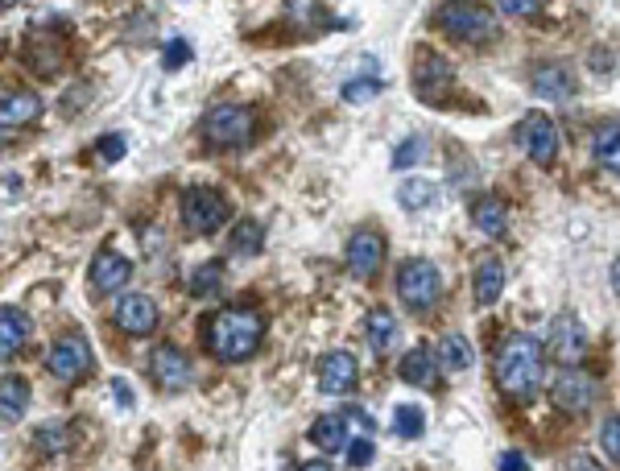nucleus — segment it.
<instances>
[{"label": "nucleus", "instance_id": "nucleus-1", "mask_svg": "<svg viewBox=\"0 0 620 471\" xmlns=\"http://www.w3.org/2000/svg\"><path fill=\"white\" fill-rule=\"evenodd\" d=\"M542 372H546V351L534 335H509L496 348V385L509 397H534L542 389Z\"/></svg>", "mask_w": 620, "mask_h": 471}, {"label": "nucleus", "instance_id": "nucleus-2", "mask_svg": "<svg viewBox=\"0 0 620 471\" xmlns=\"http://www.w3.org/2000/svg\"><path fill=\"white\" fill-rule=\"evenodd\" d=\"M261 339H265V319L248 307H227L207 323V348H211V356L227 360V364L248 360L252 351L261 348Z\"/></svg>", "mask_w": 620, "mask_h": 471}, {"label": "nucleus", "instance_id": "nucleus-3", "mask_svg": "<svg viewBox=\"0 0 620 471\" xmlns=\"http://www.w3.org/2000/svg\"><path fill=\"white\" fill-rule=\"evenodd\" d=\"M434 25L447 29L459 41H488L496 38V17L480 0H443V9L434 13Z\"/></svg>", "mask_w": 620, "mask_h": 471}, {"label": "nucleus", "instance_id": "nucleus-4", "mask_svg": "<svg viewBox=\"0 0 620 471\" xmlns=\"http://www.w3.org/2000/svg\"><path fill=\"white\" fill-rule=\"evenodd\" d=\"M257 133V116L248 112L245 103H215L203 116V137L211 145H224V149H236V145H248Z\"/></svg>", "mask_w": 620, "mask_h": 471}, {"label": "nucleus", "instance_id": "nucleus-5", "mask_svg": "<svg viewBox=\"0 0 620 471\" xmlns=\"http://www.w3.org/2000/svg\"><path fill=\"white\" fill-rule=\"evenodd\" d=\"M227 215H232V203H227L220 190H211V186H190L183 195V224L195 236L220 232L227 224Z\"/></svg>", "mask_w": 620, "mask_h": 471}, {"label": "nucleus", "instance_id": "nucleus-6", "mask_svg": "<svg viewBox=\"0 0 620 471\" xmlns=\"http://www.w3.org/2000/svg\"><path fill=\"white\" fill-rule=\"evenodd\" d=\"M443 294V277L431 261H406L397 269V298L410 310H431Z\"/></svg>", "mask_w": 620, "mask_h": 471}, {"label": "nucleus", "instance_id": "nucleus-7", "mask_svg": "<svg viewBox=\"0 0 620 471\" xmlns=\"http://www.w3.org/2000/svg\"><path fill=\"white\" fill-rule=\"evenodd\" d=\"M517 145L530 153L534 165H550L558 158V128L555 121H546L542 112H530L525 121L517 124Z\"/></svg>", "mask_w": 620, "mask_h": 471}, {"label": "nucleus", "instance_id": "nucleus-8", "mask_svg": "<svg viewBox=\"0 0 620 471\" xmlns=\"http://www.w3.org/2000/svg\"><path fill=\"white\" fill-rule=\"evenodd\" d=\"M46 369L54 372L59 381H79L91 372V344L83 335H62L59 344L46 356Z\"/></svg>", "mask_w": 620, "mask_h": 471}, {"label": "nucleus", "instance_id": "nucleus-9", "mask_svg": "<svg viewBox=\"0 0 620 471\" xmlns=\"http://www.w3.org/2000/svg\"><path fill=\"white\" fill-rule=\"evenodd\" d=\"M555 401L567 413H587L596 401V376L583 369H562L555 381Z\"/></svg>", "mask_w": 620, "mask_h": 471}, {"label": "nucleus", "instance_id": "nucleus-10", "mask_svg": "<svg viewBox=\"0 0 620 471\" xmlns=\"http://www.w3.org/2000/svg\"><path fill=\"white\" fill-rule=\"evenodd\" d=\"M451 62L438 59V54H418L413 62V91L422 96L426 103H434L447 87H451Z\"/></svg>", "mask_w": 620, "mask_h": 471}, {"label": "nucleus", "instance_id": "nucleus-11", "mask_svg": "<svg viewBox=\"0 0 620 471\" xmlns=\"http://www.w3.org/2000/svg\"><path fill=\"white\" fill-rule=\"evenodd\" d=\"M385 261V236L372 232V227H360L348 240V269L356 277H372Z\"/></svg>", "mask_w": 620, "mask_h": 471}, {"label": "nucleus", "instance_id": "nucleus-12", "mask_svg": "<svg viewBox=\"0 0 620 471\" xmlns=\"http://www.w3.org/2000/svg\"><path fill=\"white\" fill-rule=\"evenodd\" d=\"M116 327L124 335H149L158 327V302L149 294H124L116 302Z\"/></svg>", "mask_w": 620, "mask_h": 471}, {"label": "nucleus", "instance_id": "nucleus-13", "mask_svg": "<svg viewBox=\"0 0 620 471\" xmlns=\"http://www.w3.org/2000/svg\"><path fill=\"white\" fill-rule=\"evenodd\" d=\"M149 376H153L165 393H178L190 385V360H186L178 348H153V356H149Z\"/></svg>", "mask_w": 620, "mask_h": 471}, {"label": "nucleus", "instance_id": "nucleus-14", "mask_svg": "<svg viewBox=\"0 0 620 471\" xmlns=\"http://www.w3.org/2000/svg\"><path fill=\"white\" fill-rule=\"evenodd\" d=\"M356 356L351 351H327L319 360V389L323 393H351L356 389Z\"/></svg>", "mask_w": 620, "mask_h": 471}, {"label": "nucleus", "instance_id": "nucleus-15", "mask_svg": "<svg viewBox=\"0 0 620 471\" xmlns=\"http://www.w3.org/2000/svg\"><path fill=\"white\" fill-rule=\"evenodd\" d=\"M351 438H356V434H351V413H327V418H319V422L310 426V443L327 455L348 451Z\"/></svg>", "mask_w": 620, "mask_h": 471}, {"label": "nucleus", "instance_id": "nucleus-16", "mask_svg": "<svg viewBox=\"0 0 620 471\" xmlns=\"http://www.w3.org/2000/svg\"><path fill=\"white\" fill-rule=\"evenodd\" d=\"M128 277H133V265L124 261L121 252H100L91 261V289L96 294H116V289L128 286Z\"/></svg>", "mask_w": 620, "mask_h": 471}, {"label": "nucleus", "instance_id": "nucleus-17", "mask_svg": "<svg viewBox=\"0 0 620 471\" xmlns=\"http://www.w3.org/2000/svg\"><path fill=\"white\" fill-rule=\"evenodd\" d=\"M530 87H534V96H542V100H571L575 96V75H571V66L550 62V66H537Z\"/></svg>", "mask_w": 620, "mask_h": 471}, {"label": "nucleus", "instance_id": "nucleus-18", "mask_svg": "<svg viewBox=\"0 0 620 471\" xmlns=\"http://www.w3.org/2000/svg\"><path fill=\"white\" fill-rule=\"evenodd\" d=\"M550 348L562 356V360H579L583 348H587V335H583V323L575 314H558L550 323Z\"/></svg>", "mask_w": 620, "mask_h": 471}, {"label": "nucleus", "instance_id": "nucleus-19", "mask_svg": "<svg viewBox=\"0 0 620 471\" xmlns=\"http://www.w3.org/2000/svg\"><path fill=\"white\" fill-rule=\"evenodd\" d=\"M25 344H29V314L17 310L13 302L0 307V351H4V360H13Z\"/></svg>", "mask_w": 620, "mask_h": 471}, {"label": "nucleus", "instance_id": "nucleus-20", "mask_svg": "<svg viewBox=\"0 0 620 471\" xmlns=\"http://www.w3.org/2000/svg\"><path fill=\"white\" fill-rule=\"evenodd\" d=\"M500 289H505V265H500L496 257H484V261L475 265V277H472L475 307H493L496 298H500Z\"/></svg>", "mask_w": 620, "mask_h": 471}, {"label": "nucleus", "instance_id": "nucleus-21", "mask_svg": "<svg viewBox=\"0 0 620 471\" xmlns=\"http://www.w3.org/2000/svg\"><path fill=\"white\" fill-rule=\"evenodd\" d=\"M401 381L413 385V389H434V385H438V364H434L431 348L406 351V360H401Z\"/></svg>", "mask_w": 620, "mask_h": 471}, {"label": "nucleus", "instance_id": "nucleus-22", "mask_svg": "<svg viewBox=\"0 0 620 471\" xmlns=\"http://www.w3.org/2000/svg\"><path fill=\"white\" fill-rule=\"evenodd\" d=\"M472 220L475 227L484 232V236H493V240H505L509 236V211H505V203L500 199H475L472 203Z\"/></svg>", "mask_w": 620, "mask_h": 471}, {"label": "nucleus", "instance_id": "nucleus-23", "mask_svg": "<svg viewBox=\"0 0 620 471\" xmlns=\"http://www.w3.org/2000/svg\"><path fill=\"white\" fill-rule=\"evenodd\" d=\"M41 116V103L34 91H4V108H0V121H4V128L13 133V128H21V124L38 121Z\"/></svg>", "mask_w": 620, "mask_h": 471}, {"label": "nucleus", "instance_id": "nucleus-24", "mask_svg": "<svg viewBox=\"0 0 620 471\" xmlns=\"http://www.w3.org/2000/svg\"><path fill=\"white\" fill-rule=\"evenodd\" d=\"M592 153H596V162L604 170L620 174V121H604L592 133Z\"/></svg>", "mask_w": 620, "mask_h": 471}, {"label": "nucleus", "instance_id": "nucleus-25", "mask_svg": "<svg viewBox=\"0 0 620 471\" xmlns=\"http://www.w3.org/2000/svg\"><path fill=\"white\" fill-rule=\"evenodd\" d=\"M364 335H369V348L376 351V356H385V351H393V344H397V319L381 307L369 310V319H364Z\"/></svg>", "mask_w": 620, "mask_h": 471}, {"label": "nucleus", "instance_id": "nucleus-26", "mask_svg": "<svg viewBox=\"0 0 620 471\" xmlns=\"http://www.w3.org/2000/svg\"><path fill=\"white\" fill-rule=\"evenodd\" d=\"M25 66L41 75V79H50V75H59L62 71V50L59 46H50L46 38H34L25 46Z\"/></svg>", "mask_w": 620, "mask_h": 471}, {"label": "nucleus", "instance_id": "nucleus-27", "mask_svg": "<svg viewBox=\"0 0 620 471\" xmlns=\"http://www.w3.org/2000/svg\"><path fill=\"white\" fill-rule=\"evenodd\" d=\"M438 356H443V369H451V372H468L475 364V351L463 335H443Z\"/></svg>", "mask_w": 620, "mask_h": 471}, {"label": "nucleus", "instance_id": "nucleus-28", "mask_svg": "<svg viewBox=\"0 0 620 471\" xmlns=\"http://www.w3.org/2000/svg\"><path fill=\"white\" fill-rule=\"evenodd\" d=\"M434 195H438V186L426 183V178H406V183L397 186V203L406 207V211H422V207H431Z\"/></svg>", "mask_w": 620, "mask_h": 471}, {"label": "nucleus", "instance_id": "nucleus-29", "mask_svg": "<svg viewBox=\"0 0 620 471\" xmlns=\"http://www.w3.org/2000/svg\"><path fill=\"white\" fill-rule=\"evenodd\" d=\"M0 397H4V422H17L25 406H29V385L21 376H4L0 381Z\"/></svg>", "mask_w": 620, "mask_h": 471}, {"label": "nucleus", "instance_id": "nucleus-30", "mask_svg": "<svg viewBox=\"0 0 620 471\" xmlns=\"http://www.w3.org/2000/svg\"><path fill=\"white\" fill-rule=\"evenodd\" d=\"M422 431H426V413L418 410V406H397V410H393V434L418 438Z\"/></svg>", "mask_w": 620, "mask_h": 471}, {"label": "nucleus", "instance_id": "nucleus-31", "mask_svg": "<svg viewBox=\"0 0 620 471\" xmlns=\"http://www.w3.org/2000/svg\"><path fill=\"white\" fill-rule=\"evenodd\" d=\"M220 282H224V265H220V261H207V265H199L190 273V294L203 298L211 289H220Z\"/></svg>", "mask_w": 620, "mask_h": 471}, {"label": "nucleus", "instance_id": "nucleus-32", "mask_svg": "<svg viewBox=\"0 0 620 471\" xmlns=\"http://www.w3.org/2000/svg\"><path fill=\"white\" fill-rule=\"evenodd\" d=\"M381 87H385V83H381V75H372V71H364L360 79H348V83H344V100H348V103L372 100V96H376Z\"/></svg>", "mask_w": 620, "mask_h": 471}, {"label": "nucleus", "instance_id": "nucleus-33", "mask_svg": "<svg viewBox=\"0 0 620 471\" xmlns=\"http://www.w3.org/2000/svg\"><path fill=\"white\" fill-rule=\"evenodd\" d=\"M426 158V141L422 137H410V141L397 145V153H393V170H410V165H418Z\"/></svg>", "mask_w": 620, "mask_h": 471}, {"label": "nucleus", "instance_id": "nucleus-34", "mask_svg": "<svg viewBox=\"0 0 620 471\" xmlns=\"http://www.w3.org/2000/svg\"><path fill=\"white\" fill-rule=\"evenodd\" d=\"M232 248L236 252H261V224L245 220V224L236 227V236H232Z\"/></svg>", "mask_w": 620, "mask_h": 471}, {"label": "nucleus", "instance_id": "nucleus-35", "mask_svg": "<svg viewBox=\"0 0 620 471\" xmlns=\"http://www.w3.org/2000/svg\"><path fill=\"white\" fill-rule=\"evenodd\" d=\"M599 447H604V455H608L612 463H620V413H612V418L604 422V431H599Z\"/></svg>", "mask_w": 620, "mask_h": 471}, {"label": "nucleus", "instance_id": "nucleus-36", "mask_svg": "<svg viewBox=\"0 0 620 471\" xmlns=\"http://www.w3.org/2000/svg\"><path fill=\"white\" fill-rule=\"evenodd\" d=\"M372 463V438L369 434H356L348 443V468H369Z\"/></svg>", "mask_w": 620, "mask_h": 471}, {"label": "nucleus", "instance_id": "nucleus-37", "mask_svg": "<svg viewBox=\"0 0 620 471\" xmlns=\"http://www.w3.org/2000/svg\"><path fill=\"white\" fill-rule=\"evenodd\" d=\"M165 71H178V66H186L190 62V46H186L183 38H170L165 41Z\"/></svg>", "mask_w": 620, "mask_h": 471}, {"label": "nucleus", "instance_id": "nucleus-38", "mask_svg": "<svg viewBox=\"0 0 620 471\" xmlns=\"http://www.w3.org/2000/svg\"><path fill=\"white\" fill-rule=\"evenodd\" d=\"M509 17H534L537 9H542V0H496Z\"/></svg>", "mask_w": 620, "mask_h": 471}, {"label": "nucleus", "instance_id": "nucleus-39", "mask_svg": "<svg viewBox=\"0 0 620 471\" xmlns=\"http://www.w3.org/2000/svg\"><path fill=\"white\" fill-rule=\"evenodd\" d=\"M100 153L108 158V162H121V158H124V141L116 137V133H108V137L100 141Z\"/></svg>", "mask_w": 620, "mask_h": 471}, {"label": "nucleus", "instance_id": "nucleus-40", "mask_svg": "<svg viewBox=\"0 0 620 471\" xmlns=\"http://www.w3.org/2000/svg\"><path fill=\"white\" fill-rule=\"evenodd\" d=\"M496 471H530V463H525V455L505 451L500 459H496Z\"/></svg>", "mask_w": 620, "mask_h": 471}, {"label": "nucleus", "instance_id": "nucleus-41", "mask_svg": "<svg viewBox=\"0 0 620 471\" xmlns=\"http://www.w3.org/2000/svg\"><path fill=\"white\" fill-rule=\"evenodd\" d=\"M59 426H41V431H38V443H41V447H54V451H59V447H62V438H59Z\"/></svg>", "mask_w": 620, "mask_h": 471}, {"label": "nucleus", "instance_id": "nucleus-42", "mask_svg": "<svg viewBox=\"0 0 620 471\" xmlns=\"http://www.w3.org/2000/svg\"><path fill=\"white\" fill-rule=\"evenodd\" d=\"M112 397H121V406H124V410L133 406V389H128L124 381H112Z\"/></svg>", "mask_w": 620, "mask_h": 471}, {"label": "nucleus", "instance_id": "nucleus-43", "mask_svg": "<svg viewBox=\"0 0 620 471\" xmlns=\"http://www.w3.org/2000/svg\"><path fill=\"white\" fill-rule=\"evenodd\" d=\"M567 471H604V468H599L596 459H571V468Z\"/></svg>", "mask_w": 620, "mask_h": 471}, {"label": "nucleus", "instance_id": "nucleus-44", "mask_svg": "<svg viewBox=\"0 0 620 471\" xmlns=\"http://www.w3.org/2000/svg\"><path fill=\"white\" fill-rule=\"evenodd\" d=\"M298 471H335L331 463H323V459H310V463H302Z\"/></svg>", "mask_w": 620, "mask_h": 471}, {"label": "nucleus", "instance_id": "nucleus-45", "mask_svg": "<svg viewBox=\"0 0 620 471\" xmlns=\"http://www.w3.org/2000/svg\"><path fill=\"white\" fill-rule=\"evenodd\" d=\"M612 289H617V294H620V261H617V265H612Z\"/></svg>", "mask_w": 620, "mask_h": 471}, {"label": "nucleus", "instance_id": "nucleus-46", "mask_svg": "<svg viewBox=\"0 0 620 471\" xmlns=\"http://www.w3.org/2000/svg\"><path fill=\"white\" fill-rule=\"evenodd\" d=\"M13 4H17V0H4V9H13Z\"/></svg>", "mask_w": 620, "mask_h": 471}]
</instances>
